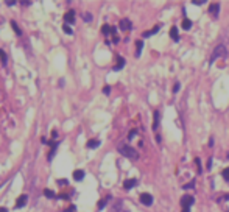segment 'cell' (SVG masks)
Masks as SVG:
<instances>
[{"mask_svg":"<svg viewBox=\"0 0 229 212\" xmlns=\"http://www.w3.org/2000/svg\"><path fill=\"white\" fill-rule=\"evenodd\" d=\"M56 148H58V143H52V151H50V154H48V161L53 159L55 153H56Z\"/></svg>","mask_w":229,"mask_h":212,"instance_id":"cell-18","label":"cell"},{"mask_svg":"<svg viewBox=\"0 0 229 212\" xmlns=\"http://www.w3.org/2000/svg\"><path fill=\"white\" fill-rule=\"evenodd\" d=\"M211 165H212V158H209V162H207V168H211Z\"/></svg>","mask_w":229,"mask_h":212,"instance_id":"cell-36","label":"cell"},{"mask_svg":"<svg viewBox=\"0 0 229 212\" xmlns=\"http://www.w3.org/2000/svg\"><path fill=\"white\" fill-rule=\"evenodd\" d=\"M84 178V170H75L73 172V179L75 181H81Z\"/></svg>","mask_w":229,"mask_h":212,"instance_id":"cell-10","label":"cell"},{"mask_svg":"<svg viewBox=\"0 0 229 212\" xmlns=\"http://www.w3.org/2000/svg\"><path fill=\"white\" fill-rule=\"evenodd\" d=\"M195 162H196V165H198V173H201V172H203V168H201V162H199V159L196 158Z\"/></svg>","mask_w":229,"mask_h":212,"instance_id":"cell-28","label":"cell"},{"mask_svg":"<svg viewBox=\"0 0 229 212\" xmlns=\"http://www.w3.org/2000/svg\"><path fill=\"white\" fill-rule=\"evenodd\" d=\"M22 5H25V6H30V5H31V2H22Z\"/></svg>","mask_w":229,"mask_h":212,"instance_id":"cell-37","label":"cell"},{"mask_svg":"<svg viewBox=\"0 0 229 212\" xmlns=\"http://www.w3.org/2000/svg\"><path fill=\"white\" fill-rule=\"evenodd\" d=\"M11 27H13V28H14V31H16V35H17V36H20V35H22V31L19 30V27H17V24L14 22V20H13V22H11Z\"/></svg>","mask_w":229,"mask_h":212,"instance_id":"cell-20","label":"cell"},{"mask_svg":"<svg viewBox=\"0 0 229 212\" xmlns=\"http://www.w3.org/2000/svg\"><path fill=\"white\" fill-rule=\"evenodd\" d=\"M101 33H103L105 36H108V35H115V27L103 25V27H101Z\"/></svg>","mask_w":229,"mask_h":212,"instance_id":"cell-8","label":"cell"},{"mask_svg":"<svg viewBox=\"0 0 229 212\" xmlns=\"http://www.w3.org/2000/svg\"><path fill=\"white\" fill-rule=\"evenodd\" d=\"M204 3V0H193V5H196V6H201Z\"/></svg>","mask_w":229,"mask_h":212,"instance_id":"cell-32","label":"cell"},{"mask_svg":"<svg viewBox=\"0 0 229 212\" xmlns=\"http://www.w3.org/2000/svg\"><path fill=\"white\" fill-rule=\"evenodd\" d=\"M56 182H58V186H66V184H67V179H58Z\"/></svg>","mask_w":229,"mask_h":212,"instance_id":"cell-31","label":"cell"},{"mask_svg":"<svg viewBox=\"0 0 229 212\" xmlns=\"http://www.w3.org/2000/svg\"><path fill=\"white\" fill-rule=\"evenodd\" d=\"M136 134H137V131H136V129H133V131H131V133L128 134V139L131 140V139H133V137H134V136H136Z\"/></svg>","mask_w":229,"mask_h":212,"instance_id":"cell-29","label":"cell"},{"mask_svg":"<svg viewBox=\"0 0 229 212\" xmlns=\"http://www.w3.org/2000/svg\"><path fill=\"white\" fill-rule=\"evenodd\" d=\"M98 145H100V140H97V139H91V140L87 142V147L89 148H97Z\"/></svg>","mask_w":229,"mask_h":212,"instance_id":"cell-15","label":"cell"},{"mask_svg":"<svg viewBox=\"0 0 229 212\" xmlns=\"http://www.w3.org/2000/svg\"><path fill=\"white\" fill-rule=\"evenodd\" d=\"M220 56H226V47L223 45V44H220V45H217L215 47V50H213V53H212V56H211V61L209 63L212 64L217 58H220Z\"/></svg>","mask_w":229,"mask_h":212,"instance_id":"cell-2","label":"cell"},{"mask_svg":"<svg viewBox=\"0 0 229 212\" xmlns=\"http://www.w3.org/2000/svg\"><path fill=\"white\" fill-rule=\"evenodd\" d=\"M170 36H171L173 41H178V39H179V36H178V28H176V27H171V30H170Z\"/></svg>","mask_w":229,"mask_h":212,"instance_id":"cell-14","label":"cell"},{"mask_svg":"<svg viewBox=\"0 0 229 212\" xmlns=\"http://www.w3.org/2000/svg\"><path fill=\"white\" fill-rule=\"evenodd\" d=\"M218 11H220V5H218V3H212V5L209 6V13H211V14L218 16Z\"/></svg>","mask_w":229,"mask_h":212,"instance_id":"cell-9","label":"cell"},{"mask_svg":"<svg viewBox=\"0 0 229 212\" xmlns=\"http://www.w3.org/2000/svg\"><path fill=\"white\" fill-rule=\"evenodd\" d=\"M190 27H192V22H190L189 19H184L182 20V28L184 30H190Z\"/></svg>","mask_w":229,"mask_h":212,"instance_id":"cell-19","label":"cell"},{"mask_svg":"<svg viewBox=\"0 0 229 212\" xmlns=\"http://www.w3.org/2000/svg\"><path fill=\"white\" fill-rule=\"evenodd\" d=\"M221 175H223V178H225L226 181H229V167H228V168H225L223 172H221Z\"/></svg>","mask_w":229,"mask_h":212,"instance_id":"cell-25","label":"cell"},{"mask_svg":"<svg viewBox=\"0 0 229 212\" xmlns=\"http://www.w3.org/2000/svg\"><path fill=\"white\" fill-rule=\"evenodd\" d=\"M0 212H8V209H6V208H0Z\"/></svg>","mask_w":229,"mask_h":212,"instance_id":"cell-38","label":"cell"},{"mask_svg":"<svg viewBox=\"0 0 229 212\" xmlns=\"http://www.w3.org/2000/svg\"><path fill=\"white\" fill-rule=\"evenodd\" d=\"M83 19H84L86 22H91V20H92V14H91V13H83Z\"/></svg>","mask_w":229,"mask_h":212,"instance_id":"cell-22","label":"cell"},{"mask_svg":"<svg viewBox=\"0 0 229 212\" xmlns=\"http://www.w3.org/2000/svg\"><path fill=\"white\" fill-rule=\"evenodd\" d=\"M123 66H125V59H123L122 56H117V66L114 67V70H115V72H117V70H120Z\"/></svg>","mask_w":229,"mask_h":212,"instance_id":"cell-13","label":"cell"},{"mask_svg":"<svg viewBox=\"0 0 229 212\" xmlns=\"http://www.w3.org/2000/svg\"><path fill=\"white\" fill-rule=\"evenodd\" d=\"M142 49H143V42H142V41H137V42H136V56H137V58L140 56Z\"/></svg>","mask_w":229,"mask_h":212,"instance_id":"cell-12","label":"cell"},{"mask_svg":"<svg viewBox=\"0 0 229 212\" xmlns=\"http://www.w3.org/2000/svg\"><path fill=\"white\" fill-rule=\"evenodd\" d=\"M119 151L125 156V158H129V159H133V161L139 159V153L136 151L133 147H129V145H120L119 147Z\"/></svg>","mask_w":229,"mask_h":212,"instance_id":"cell-1","label":"cell"},{"mask_svg":"<svg viewBox=\"0 0 229 212\" xmlns=\"http://www.w3.org/2000/svg\"><path fill=\"white\" fill-rule=\"evenodd\" d=\"M159 126V111H154V122H153V129H157Z\"/></svg>","mask_w":229,"mask_h":212,"instance_id":"cell-17","label":"cell"},{"mask_svg":"<svg viewBox=\"0 0 229 212\" xmlns=\"http://www.w3.org/2000/svg\"><path fill=\"white\" fill-rule=\"evenodd\" d=\"M0 56H2V63H3V66H6V55L3 53V50H0Z\"/></svg>","mask_w":229,"mask_h":212,"instance_id":"cell-26","label":"cell"},{"mask_svg":"<svg viewBox=\"0 0 229 212\" xmlns=\"http://www.w3.org/2000/svg\"><path fill=\"white\" fill-rule=\"evenodd\" d=\"M179 89H181V84H179V83H176L175 86H173V94H176V92L179 91Z\"/></svg>","mask_w":229,"mask_h":212,"instance_id":"cell-27","label":"cell"},{"mask_svg":"<svg viewBox=\"0 0 229 212\" xmlns=\"http://www.w3.org/2000/svg\"><path fill=\"white\" fill-rule=\"evenodd\" d=\"M64 20H66V24H73L75 22V11L73 10H69L66 14H64Z\"/></svg>","mask_w":229,"mask_h":212,"instance_id":"cell-4","label":"cell"},{"mask_svg":"<svg viewBox=\"0 0 229 212\" xmlns=\"http://www.w3.org/2000/svg\"><path fill=\"white\" fill-rule=\"evenodd\" d=\"M193 186H195V182H193V181H192L190 184H185V186H184V189H192Z\"/></svg>","mask_w":229,"mask_h":212,"instance_id":"cell-33","label":"cell"},{"mask_svg":"<svg viewBox=\"0 0 229 212\" xmlns=\"http://www.w3.org/2000/svg\"><path fill=\"white\" fill-rule=\"evenodd\" d=\"M131 28H133V24H131V20H128V19H122V20H120V30L128 31V30H131Z\"/></svg>","mask_w":229,"mask_h":212,"instance_id":"cell-5","label":"cell"},{"mask_svg":"<svg viewBox=\"0 0 229 212\" xmlns=\"http://www.w3.org/2000/svg\"><path fill=\"white\" fill-rule=\"evenodd\" d=\"M136 184H137V179H126V181H125V184H123V187L126 189V190H129V189H133Z\"/></svg>","mask_w":229,"mask_h":212,"instance_id":"cell-11","label":"cell"},{"mask_svg":"<svg viewBox=\"0 0 229 212\" xmlns=\"http://www.w3.org/2000/svg\"><path fill=\"white\" fill-rule=\"evenodd\" d=\"M62 212H67V211H62Z\"/></svg>","mask_w":229,"mask_h":212,"instance_id":"cell-40","label":"cell"},{"mask_svg":"<svg viewBox=\"0 0 229 212\" xmlns=\"http://www.w3.org/2000/svg\"><path fill=\"white\" fill-rule=\"evenodd\" d=\"M62 30H64V31L67 33V35H72V33H73V31H72V28H70V27H69L67 24H64V25H62Z\"/></svg>","mask_w":229,"mask_h":212,"instance_id":"cell-23","label":"cell"},{"mask_svg":"<svg viewBox=\"0 0 229 212\" xmlns=\"http://www.w3.org/2000/svg\"><path fill=\"white\" fill-rule=\"evenodd\" d=\"M108 200H109V196H108V198H105V200H101V201L98 203V209H100V211H101V209H105V206H106Z\"/></svg>","mask_w":229,"mask_h":212,"instance_id":"cell-21","label":"cell"},{"mask_svg":"<svg viewBox=\"0 0 229 212\" xmlns=\"http://www.w3.org/2000/svg\"><path fill=\"white\" fill-rule=\"evenodd\" d=\"M27 201H28V196H27V195H20V196L17 198V201H16V209L24 208L25 204H27Z\"/></svg>","mask_w":229,"mask_h":212,"instance_id":"cell-6","label":"cell"},{"mask_svg":"<svg viewBox=\"0 0 229 212\" xmlns=\"http://www.w3.org/2000/svg\"><path fill=\"white\" fill-rule=\"evenodd\" d=\"M225 200H229V194H226V195H225Z\"/></svg>","mask_w":229,"mask_h":212,"instance_id":"cell-39","label":"cell"},{"mask_svg":"<svg viewBox=\"0 0 229 212\" xmlns=\"http://www.w3.org/2000/svg\"><path fill=\"white\" fill-rule=\"evenodd\" d=\"M109 92H111V87H109V86H105V87H103V94L109 95Z\"/></svg>","mask_w":229,"mask_h":212,"instance_id":"cell-30","label":"cell"},{"mask_svg":"<svg viewBox=\"0 0 229 212\" xmlns=\"http://www.w3.org/2000/svg\"><path fill=\"white\" fill-rule=\"evenodd\" d=\"M52 137L56 139V137H58V131H52Z\"/></svg>","mask_w":229,"mask_h":212,"instance_id":"cell-35","label":"cell"},{"mask_svg":"<svg viewBox=\"0 0 229 212\" xmlns=\"http://www.w3.org/2000/svg\"><path fill=\"white\" fill-rule=\"evenodd\" d=\"M193 201H195V198H193L192 195H185V196H182V200H181V206L182 208L184 206H192Z\"/></svg>","mask_w":229,"mask_h":212,"instance_id":"cell-7","label":"cell"},{"mask_svg":"<svg viewBox=\"0 0 229 212\" xmlns=\"http://www.w3.org/2000/svg\"><path fill=\"white\" fill-rule=\"evenodd\" d=\"M44 195H45L47 198H53V196H55V194L52 192L50 189H45V190H44Z\"/></svg>","mask_w":229,"mask_h":212,"instance_id":"cell-24","label":"cell"},{"mask_svg":"<svg viewBox=\"0 0 229 212\" xmlns=\"http://www.w3.org/2000/svg\"><path fill=\"white\" fill-rule=\"evenodd\" d=\"M157 31H159V27H154L153 30H150V31H145V33H143V38H150L151 35H156Z\"/></svg>","mask_w":229,"mask_h":212,"instance_id":"cell-16","label":"cell"},{"mask_svg":"<svg viewBox=\"0 0 229 212\" xmlns=\"http://www.w3.org/2000/svg\"><path fill=\"white\" fill-rule=\"evenodd\" d=\"M139 198H140V203L145 204V206H151L153 204V196L150 194H140Z\"/></svg>","mask_w":229,"mask_h":212,"instance_id":"cell-3","label":"cell"},{"mask_svg":"<svg viewBox=\"0 0 229 212\" xmlns=\"http://www.w3.org/2000/svg\"><path fill=\"white\" fill-rule=\"evenodd\" d=\"M6 5H8V6H14L16 2H14V0H8V2H6Z\"/></svg>","mask_w":229,"mask_h":212,"instance_id":"cell-34","label":"cell"}]
</instances>
